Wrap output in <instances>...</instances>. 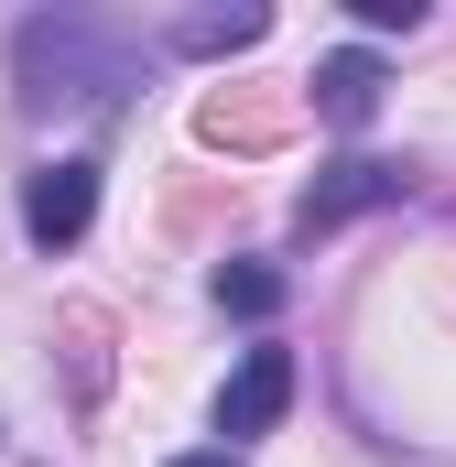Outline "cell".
<instances>
[{"label": "cell", "instance_id": "7", "mask_svg": "<svg viewBox=\"0 0 456 467\" xmlns=\"http://www.w3.org/2000/svg\"><path fill=\"white\" fill-rule=\"evenodd\" d=\"M55 337H66V391L98 402V391H109V316H98V305H66Z\"/></svg>", "mask_w": 456, "mask_h": 467}, {"label": "cell", "instance_id": "3", "mask_svg": "<svg viewBox=\"0 0 456 467\" xmlns=\"http://www.w3.org/2000/svg\"><path fill=\"white\" fill-rule=\"evenodd\" d=\"M413 174L402 163H380V152H347V163H326L316 185H305V239H326V229H347L358 207H391Z\"/></svg>", "mask_w": 456, "mask_h": 467}, {"label": "cell", "instance_id": "4", "mask_svg": "<svg viewBox=\"0 0 456 467\" xmlns=\"http://www.w3.org/2000/svg\"><path fill=\"white\" fill-rule=\"evenodd\" d=\"M88 218H98V163H44L33 185H22V229L44 239V250H66V239H88Z\"/></svg>", "mask_w": 456, "mask_h": 467}, {"label": "cell", "instance_id": "2", "mask_svg": "<svg viewBox=\"0 0 456 467\" xmlns=\"http://www.w3.org/2000/svg\"><path fill=\"white\" fill-rule=\"evenodd\" d=\"M196 130L228 141V152H272V141L305 130V99H283V88H207L196 99Z\"/></svg>", "mask_w": 456, "mask_h": 467}, {"label": "cell", "instance_id": "8", "mask_svg": "<svg viewBox=\"0 0 456 467\" xmlns=\"http://www.w3.org/2000/svg\"><path fill=\"white\" fill-rule=\"evenodd\" d=\"M261 33H272V11H196V22H174L185 55H250Z\"/></svg>", "mask_w": 456, "mask_h": 467}, {"label": "cell", "instance_id": "9", "mask_svg": "<svg viewBox=\"0 0 456 467\" xmlns=\"http://www.w3.org/2000/svg\"><path fill=\"white\" fill-rule=\"evenodd\" d=\"M218 305L228 316H283V272L272 261H218Z\"/></svg>", "mask_w": 456, "mask_h": 467}, {"label": "cell", "instance_id": "5", "mask_svg": "<svg viewBox=\"0 0 456 467\" xmlns=\"http://www.w3.org/2000/svg\"><path fill=\"white\" fill-rule=\"evenodd\" d=\"M283 402H294V358H283V348H250V358H239V380L218 391V435H272Z\"/></svg>", "mask_w": 456, "mask_h": 467}, {"label": "cell", "instance_id": "6", "mask_svg": "<svg viewBox=\"0 0 456 467\" xmlns=\"http://www.w3.org/2000/svg\"><path fill=\"white\" fill-rule=\"evenodd\" d=\"M305 88H316V119H337V130H369L391 77H380V55H358V44H347V55H326V66H316Z\"/></svg>", "mask_w": 456, "mask_h": 467}, {"label": "cell", "instance_id": "1", "mask_svg": "<svg viewBox=\"0 0 456 467\" xmlns=\"http://www.w3.org/2000/svg\"><path fill=\"white\" fill-rule=\"evenodd\" d=\"M22 88L33 99H109L119 55L88 44V22H22Z\"/></svg>", "mask_w": 456, "mask_h": 467}, {"label": "cell", "instance_id": "11", "mask_svg": "<svg viewBox=\"0 0 456 467\" xmlns=\"http://www.w3.org/2000/svg\"><path fill=\"white\" fill-rule=\"evenodd\" d=\"M174 467H239V457H228V446H207V457H174Z\"/></svg>", "mask_w": 456, "mask_h": 467}, {"label": "cell", "instance_id": "10", "mask_svg": "<svg viewBox=\"0 0 456 467\" xmlns=\"http://www.w3.org/2000/svg\"><path fill=\"white\" fill-rule=\"evenodd\" d=\"M358 22H369V33H413V22H424V0H358Z\"/></svg>", "mask_w": 456, "mask_h": 467}]
</instances>
